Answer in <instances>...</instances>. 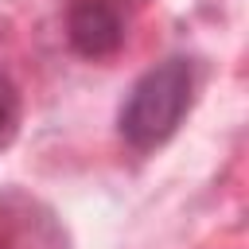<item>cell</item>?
<instances>
[{
    "label": "cell",
    "mask_w": 249,
    "mask_h": 249,
    "mask_svg": "<svg viewBox=\"0 0 249 249\" xmlns=\"http://www.w3.org/2000/svg\"><path fill=\"white\" fill-rule=\"evenodd\" d=\"M191 93H195V70L187 58H167V62L152 66L148 74H140L117 117L124 144H132L140 152L163 144L187 117Z\"/></svg>",
    "instance_id": "1"
},
{
    "label": "cell",
    "mask_w": 249,
    "mask_h": 249,
    "mask_svg": "<svg viewBox=\"0 0 249 249\" xmlns=\"http://www.w3.org/2000/svg\"><path fill=\"white\" fill-rule=\"evenodd\" d=\"M70 47L86 58H109L124 43V23L109 0H74L66 12Z\"/></svg>",
    "instance_id": "2"
},
{
    "label": "cell",
    "mask_w": 249,
    "mask_h": 249,
    "mask_svg": "<svg viewBox=\"0 0 249 249\" xmlns=\"http://www.w3.org/2000/svg\"><path fill=\"white\" fill-rule=\"evenodd\" d=\"M16 117H19V101H16V89H12V82L0 74V148L12 140V132H16Z\"/></svg>",
    "instance_id": "3"
}]
</instances>
